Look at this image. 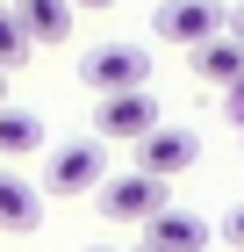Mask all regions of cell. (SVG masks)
I'll list each match as a JSON object with an SVG mask.
<instances>
[{"mask_svg":"<svg viewBox=\"0 0 244 252\" xmlns=\"http://www.w3.org/2000/svg\"><path fill=\"white\" fill-rule=\"evenodd\" d=\"M158 123H165V116H158L151 87H130V94H101V108H94V137H101V144H144Z\"/></svg>","mask_w":244,"mask_h":252,"instance_id":"1","label":"cell"},{"mask_svg":"<svg viewBox=\"0 0 244 252\" xmlns=\"http://www.w3.org/2000/svg\"><path fill=\"white\" fill-rule=\"evenodd\" d=\"M151 36H158V43H180V51H201L208 36H223V0H158Z\"/></svg>","mask_w":244,"mask_h":252,"instance_id":"2","label":"cell"},{"mask_svg":"<svg viewBox=\"0 0 244 252\" xmlns=\"http://www.w3.org/2000/svg\"><path fill=\"white\" fill-rule=\"evenodd\" d=\"M144 79H151V51H136V43H101L79 58V87H94V94H130Z\"/></svg>","mask_w":244,"mask_h":252,"instance_id":"3","label":"cell"},{"mask_svg":"<svg viewBox=\"0 0 244 252\" xmlns=\"http://www.w3.org/2000/svg\"><path fill=\"white\" fill-rule=\"evenodd\" d=\"M158 209H172V202H165V180L136 173V166L101 180V216H108V223H151Z\"/></svg>","mask_w":244,"mask_h":252,"instance_id":"4","label":"cell"},{"mask_svg":"<svg viewBox=\"0 0 244 252\" xmlns=\"http://www.w3.org/2000/svg\"><path fill=\"white\" fill-rule=\"evenodd\" d=\"M101 180H108V152H101V137L94 144H57L51 166H43V194H101Z\"/></svg>","mask_w":244,"mask_h":252,"instance_id":"5","label":"cell"},{"mask_svg":"<svg viewBox=\"0 0 244 252\" xmlns=\"http://www.w3.org/2000/svg\"><path fill=\"white\" fill-rule=\"evenodd\" d=\"M187 166H201V137L180 130V123H158L136 144V173H151V180H172V173H187Z\"/></svg>","mask_w":244,"mask_h":252,"instance_id":"6","label":"cell"},{"mask_svg":"<svg viewBox=\"0 0 244 252\" xmlns=\"http://www.w3.org/2000/svg\"><path fill=\"white\" fill-rule=\"evenodd\" d=\"M36 223H43V188L22 180L15 166H0V231H22V238H29Z\"/></svg>","mask_w":244,"mask_h":252,"instance_id":"7","label":"cell"},{"mask_svg":"<svg viewBox=\"0 0 244 252\" xmlns=\"http://www.w3.org/2000/svg\"><path fill=\"white\" fill-rule=\"evenodd\" d=\"M29 43H65L72 36V0H7Z\"/></svg>","mask_w":244,"mask_h":252,"instance_id":"8","label":"cell"},{"mask_svg":"<svg viewBox=\"0 0 244 252\" xmlns=\"http://www.w3.org/2000/svg\"><path fill=\"white\" fill-rule=\"evenodd\" d=\"M144 245H158V252H201L208 245V223L187 216V209H158L144 223Z\"/></svg>","mask_w":244,"mask_h":252,"instance_id":"9","label":"cell"},{"mask_svg":"<svg viewBox=\"0 0 244 252\" xmlns=\"http://www.w3.org/2000/svg\"><path fill=\"white\" fill-rule=\"evenodd\" d=\"M36 152H43V116H36V108L0 101V158L15 166V158H36Z\"/></svg>","mask_w":244,"mask_h":252,"instance_id":"10","label":"cell"},{"mask_svg":"<svg viewBox=\"0 0 244 252\" xmlns=\"http://www.w3.org/2000/svg\"><path fill=\"white\" fill-rule=\"evenodd\" d=\"M187 58H194V79H208V87H237L244 79V43H230V36H208Z\"/></svg>","mask_w":244,"mask_h":252,"instance_id":"11","label":"cell"},{"mask_svg":"<svg viewBox=\"0 0 244 252\" xmlns=\"http://www.w3.org/2000/svg\"><path fill=\"white\" fill-rule=\"evenodd\" d=\"M29 51H36V43L22 36V22H15V7H0V72H15V65L29 58Z\"/></svg>","mask_w":244,"mask_h":252,"instance_id":"12","label":"cell"},{"mask_svg":"<svg viewBox=\"0 0 244 252\" xmlns=\"http://www.w3.org/2000/svg\"><path fill=\"white\" fill-rule=\"evenodd\" d=\"M216 238H223V245H230V252H244V202H237V209H230V216H223V231H216Z\"/></svg>","mask_w":244,"mask_h":252,"instance_id":"13","label":"cell"},{"mask_svg":"<svg viewBox=\"0 0 244 252\" xmlns=\"http://www.w3.org/2000/svg\"><path fill=\"white\" fill-rule=\"evenodd\" d=\"M223 36L244 43V0H230V7H223Z\"/></svg>","mask_w":244,"mask_h":252,"instance_id":"14","label":"cell"},{"mask_svg":"<svg viewBox=\"0 0 244 252\" xmlns=\"http://www.w3.org/2000/svg\"><path fill=\"white\" fill-rule=\"evenodd\" d=\"M223 108H230V123L244 130V79H237V87H223Z\"/></svg>","mask_w":244,"mask_h":252,"instance_id":"15","label":"cell"},{"mask_svg":"<svg viewBox=\"0 0 244 252\" xmlns=\"http://www.w3.org/2000/svg\"><path fill=\"white\" fill-rule=\"evenodd\" d=\"M72 7H115V0H72Z\"/></svg>","mask_w":244,"mask_h":252,"instance_id":"16","label":"cell"},{"mask_svg":"<svg viewBox=\"0 0 244 252\" xmlns=\"http://www.w3.org/2000/svg\"><path fill=\"white\" fill-rule=\"evenodd\" d=\"M0 101H7V72H0Z\"/></svg>","mask_w":244,"mask_h":252,"instance_id":"17","label":"cell"},{"mask_svg":"<svg viewBox=\"0 0 244 252\" xmlns=\"http://www.w3.org/2000/svg\"><path fill=\"white\" fill-rule=\"evenodd\" d=\"M86 252H115V245H86Z\"/></svg>","mask_w":244,"mask_h":252,"instance_id":"18","label":"cell"},{"mask_svg":"<svg viewBox=\"0 0 244 252\" xmlns=\"http://www.w3.org/2000/svg\"><path fill=\"white\" fill-rule=\"evenodd\" d=\"M144 252H158V245H144Z\"/></svg>","mask_w":244,"mask_h":252,"instance_id":"19","label":"cell"},{"mask_svg":"<svg viewBox=\"0 0 244 252\" xmlns=\"http://www.w3.org/2000/svg\"><path fill=\"white\" fill-rule=\"evenodd\" d=\"M0 7H7V0H0Z\"/></svg>","mask_w":244,"mask_h":252,"instance_id":"20","label":"cell"}]
</instances>
